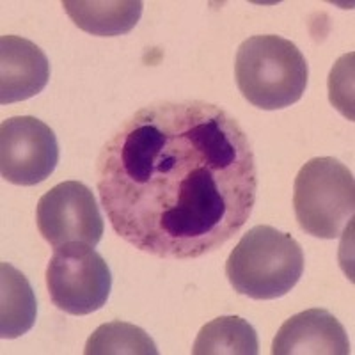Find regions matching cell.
<instances>
[{"label": "cell", "mask_w": 355, "mask_h": 355, "mask_svg": "<svg viewBox=\"0 0 355 355\" xmlns=\"http://www.w3.org/2000/svg\"><path fill=\"white\" fill-rule=\"evenodd\" d=\"M96 178L112 230L171 259L201 258L230 242L258 190L245 130L199 100L160 101L130 116L103 146Z\"/></svg>", "instance_id": "6da1fadb"}, {"label": "cell", "mask_w": 355, "mask_h": 355, "mask_svg": "<svg viewBox=\"0 0 355 355\" xmlns=\"http://www.w3.org/2000/svg\"><path fill=\"white\" fill-rule=\"evenodd\" d=\"M274 355H348L345 327L327 309H307L281 325L272 343Z\"/></svg>", "instance_id": "ba28073f"}, {"label": "cell", "mask_w": 355, "mask_h": 355, "mask_svg": "<svg viewBox=\"0 0 355 355\" xmlns=\"http://www.w3.org/2000/svg\"><path fill=\"white\" fill-rule=\"evenodd\" d=\"M354 64V53H348V55L341 57L338 61V69H339V75H341V80H343V85H338V84H331L329 82V87H331V101L338 107L345 116H348L350 119H354V112H352V89H348L347 85V69L348 66Z\"/></svg>", "instance_id": "5bb4252c"}, {"label": "cell", "mask_w": 355, "mask_h": 355, "mask_svg": "<svg viewBox=\"0 0 355 355\" xmlns=\"http://www.w3.org/2000/svg\"><path fill=\"white\" fill-rule=\"evenodd\" d=\"M37 230L52 247L82 242L96 247L103 236V217L89 187L64 182L49 190L37 202Z\"/></svg>", "instance_id": "52a82bcc"}, {"label": "cell", "mask_w": 355, "mask_h": 355, "mask_svg": "<svg viewBox=\"0 0 355 355\" xmlns=\"http://www.w3.org/2000/svg\"><path fill=\"white\" fill-rule=\"evenodd\" d=\"M50 62L43 50L20 36L0 37V103L36 96L46 87Z\"/></svg>", "instance_id": "9c48e42d"}, {"label": "cell", "mask_w": 355, "mask_h": 355, "mask_svg": "<svg viewBox=\"0 0 355 355\" xmlns=\"http://www.w3.org/2000/svg\"><path fill=\"white\" fill-rule=\"evenodd\" d=\"M234 78L249 103L263 110H279L302 98L309 68L297 44L275 34H263L240 44Z\"/></svg>", "instance_id": "7a4b0ae2"}, {"label": "cell", "mask_w": 355, "mask_h": 355, "mask_svg": "<svg viewBox=\"0 0 355 355\" xmlns=\"http://www.w3.org/2000/svg\"><path fill=\"white\" fill-rule=\"evenodd\" d=\"M85 355H157L153 339L137 325L126 322L103 323L89 336Z\"/></svg>", "instance_id": "4fadbf2b"}, {"label": "cell", "mask_w": 355, "mask_h": 355, "mask_svg": "<svg viewBox=\"0 0 355 355\" xmlns=\"http://www.w3.org/2000/svg\"><path fill=\"white\" fill-rule=\"evenodd\" d=\"M258 352L254 327L240 316H220L206 323L192 347L194 355H256Z\"/></svg>", "instance_id": "7c38bea8"}, {"label": "cell", "mask_w": 355, "mask_h": 355, "mask_svg": "<svg viewBox=\"0 0 355 355\" xmlns=\"http://www.w3.org/2000/svg\"><path fill=\"white\" fill-rule=\"evenodd\" d=\"M293 206L302 231L316 239H338L354 217V174L336 158H313L295 178Z\"/></svg>", "instance_id": "277c9868"}, {"label": "cell", "mask_w": 355, "mask_h": 355, "mask_svg": "<svg viewBox=\"0 0 355 355\" xmlns=\"http://www.w3.org/2000/svg\"><path fill=\"white\" fill-rule=\"evenodd\" d=\"M304 272L302 247L272 226L247 231L226 261V275L239 295L274 300L290 293Z\"/></svg>", "instance_id": "3957f363"}, {"label": "cell", "mask_w": 355, "mask_h": 355, "mask_svg": "<svg viewBox=\"0 0 355 355\" xmlns=\"http://www.w3.org/2000/svg\"><path fill=\"white\" fill-rule=\"evenodd\" d=\"M36 297L31 283L9 263L0 265V338L17 339L36 322Z\"/></svg>", "instance_id": "8fae6325"}, {"label": "cell", "mask_w": 355, "mask_h": 355, "mask_svg": "<svg viewBox=\"0 0 355 355\" xmlns=\"http://www.w3.org/2000/svg\"><path fill=\"white\" fill-rule=\"evenodd\" d=\"M59 157L55 133L37 117H9L0 125V174L6 182L37 185L55 171Z\"/></svg>", "instance_id": "8992f818"}, {"label": "cell", "mask_w": 355, "mask_h": 355, "mask_svg": "<svg viewBox=\"0 0 355 355\" xmlns=\"http://www.w3.org/2000/svg\"><path fill=\"white\" fill-rule=\"evenodd\" d=\"M62 8L73 24L84 33L112 37L128 34L137 25L144 4L139 0H66Z\"/></svg>", "instance_id": "30bf717a"}, {"label": "cell", "mask_w": 355, "mask_h": 355, "mask_svg": "<svg viewBox=\"0 0 355 355\" xmlns=\"http://www.w3.org/2000/svg\"><path fill=\"white\" fill-rule=\"evenodd\" d=\"M46 288L57 309L85 316L107 304L112 275L94 247L69 242L53 252L46 268Z\"/></svg>", "instance_id": "5b68a950"}]
</instances>
